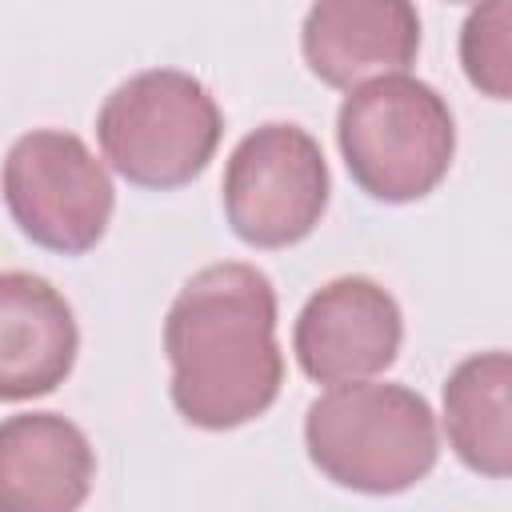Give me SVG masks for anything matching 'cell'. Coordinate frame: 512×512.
<instances>
[{"label": "cell", "instance_id": "obj_1", "mask_svg": "<svg viewBox=\"0 0 512 512\" xmlns=\"http://www.w3.org/2000/svg\"><path fill=\"white\" fill-rule=\"evenodd\" d=\"M176 412L208 432L240 428L272 408L284 384L276 288L252 264H208L164 316Z\"/></svg>", "mask_w": 512, "mask_h": 512}, {"label": "cell", "instance_id": "obj_2", "mask_svg": "<svg viewBox=\"0 0 512 512\" xmlns=\"http://www.w3.org/2000/svg\"><path fill=\"white\" fill-rule=\"evenodd\" d=\"M308 460L340 488L396 496L420 484L440 456L428 400L404 384H340L308 404Z\"/></svg>", "mask_w": 512, "mask_h": 512}, {"label": "cell", "instance_id": "obj_3", "mask_svg": "<svg viewBox=\"0 0 512 512\" xmlns=\"http://www.w3.org/2000/svg\"><path fill=\"white\" fill-rule=\"evenodd\" d=\"M336 140L360 192L384 204H412L448 176L456 120L432 84L392 72L344 96Z\"/></svg>", "mask_w": 512, "mask_h": 512}, {"label": "cell", "instance_id": "obj_4", "mask_svg": "<svg viewBox=\"0 0 512 512\" xmlns=\"http://www.w3.org/2000/svg\"><path fill=\"white\" fill-rule=\"evenodd\" d=\"M224 120L216 96L188 72L148 68L112 88L96 116V140L104 160L136 188L192 184L216 144Z\"/></svg>", "mask_w": 512, "mask_h": 512}, {"label": "cell", "instance_id": "obj_5", "mask_svg": "<svg viewBox=\"0 0 512 512\" xmlns=\"http://www.w3.org/2000/svg\"><path fill=\"white\" fill-rule=\"evenodd\" d=\"M4 200L20 232L60 256H80L108 232L116 188L76 132H24L4 160Z\"/></svg>", "mask_w": 512, "mask_h": 512}, {"label": "cell", "instance_id": "obj_6", "mask_svg": "<svg viewBox=\"0 0 512 512\" xmlns=\"http://www.w3.org/2000/svg\"><path fill=\"white\" fill-rule=\"evenodd\" d=\"M328 192V160L300 124H260L224 168V216L252 248H288L312 236Z\"/></svg>", "mask_w": 512, "mask_h": 512}, {"label": "cell", "instance_id": "obj_7", "mask_svg": "<svg viewBox=\"0 0 512 512\" xmlns=\"http://www.w3.org/2000/svg\"><path fill=\"white\" fill-rule=\"evenodd\" d=\"M400 340V304L368 276H336L316 288L292 328V348L304 376L332 388L384 372L396 360Z\"/></svg>", "mask_w": 512, "mask_h": 512}, {"label": "cell", "instance_id": "obj_8", "mask_svg": "<svg viewBox=\"0 0 512 512\" xmlns=\"http://www.w3.org/2000/svg\"><path fill=\"white\" fill-rule=\"evenodd\" d=\"M300 48L312 76L352 92L416 60L420 16L404 0H320L304 16Z\"/></svg>", "mask_w": 512, "mask_h": 512}, {"label": "cell", "instance_id": "obj_9", "mask_svg": "<svg viewBox=\"0 0 512 512\" xmlns=\"http://www.w3.org/2000/svg\"><path fill=\"white\" fill-rule=\"evenodd\" d=\"M96 480L88 436L56 412H16L0 428V512H80Z\"/></svg>", "mask_w": 512, "mask_h": 512}, {"label": "cell", "instance_id": "obj_10", "mask_svg": "<svg viewBox=\"0 0 512 512\" xmlns=\"http://www.w3.org/2000/svg\"><path fill=\"white\" fill-rule=\"evenodd\" d=\"M80 332L68 300L32 272L0 276V396H44L76 364Z\"/></svg>", "mask_w": 512, "mask_h": 512}, {"label": "cell", "instance_id": "obj_11", "mask_svg": "<svg viewBox=\"0 0 512 512\" xmlns=\"http://www.w3.org/2000/svg\"><path fill=\"white\" fill-rule=\"evenodd\" d=\"M444 432L464 468L512 480V352H476L452 368Z\"/></svg>", "mask_w": 512, "mask_h": 512}, {"label": "cell", "instance_id": "obj_12", "mask_svg": "<svg viewBox=\"0 0 512 512\" xmlns=\"http://www.w3.org/2000/svg\"><path fill=\"white\" fill-rule=\"evenodd\" d=\"M460 68L480 96L512 100V0L468 8L460 24Z\"/></svg>", "mask_w": 512, "mask_h": 512}]
</instances>
